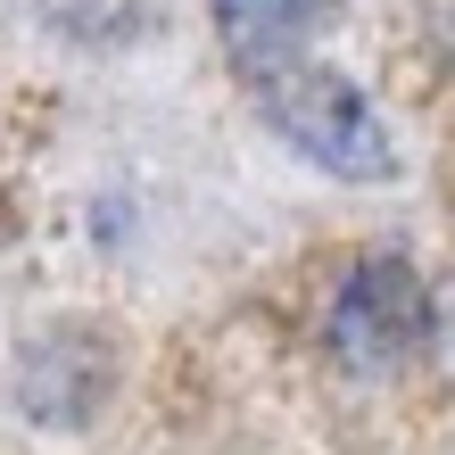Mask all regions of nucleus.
Instances as JSON below:
<instances>
[{
	"label": "nucleus",
	"mask_w": 455,
	"mask_h": 455,
	"mask_svg": "<svg viewBox=\"0 0 455 455\" xmlns=\"http://www.w3.org/2000/svg\"><path fill=\"white\" fill-rule=\"evenodd\" d=\"M331 0H216V34L232 50V67H274V59H299L315 17H323Z\"/></svg>",
	"instance_id": "nucleus-3"
},
{
	"label": "nucleus",
	"mask_w": 455,
	"mask_h": 455,
	"mask_svg": "<svg viewBox=\"0 0 455 455\" xmlns=\"http://www.w3.org/2000/svg\"><path fill=\"white\" fill-rule=\"evenodd\" d=\"M249 92H257L265 124H274L307 166H323V174H339V182H381V174L397 166V141H389L381 108H372L339 67H315L307 50H299V59L257 67Z\"/></svg>",
	"instance_id": "nucleus-1"
},
{
	"label": "nucleus",
	"mask_w": 455,
	"mask_h": 455,
	"mask_svg": "<svg viewBox=\"0 0 455 455\" xmlns=\"http://www.w3.org/2000/svg\"><path fill=\"white\" fill-rule=\"evenodd\" d=\"M431 339V290L406 257H364L331 299V356L347 372H397Z\"/></svg>",
	"instance_id": "nucleus-2"
}]
</instances>
